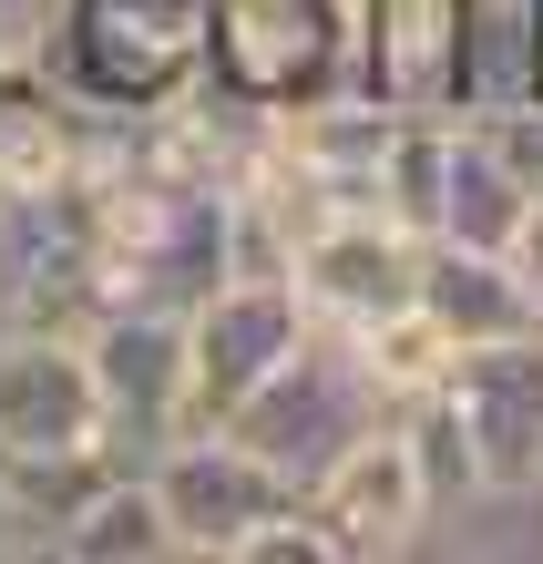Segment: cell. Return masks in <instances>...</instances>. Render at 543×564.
<instances>
[{
    "mask_svg": "<svg viewBox=\"0 0 543 564\" xmlns=\"http://www.w3.org/2000/svg\"><path fill=\"white\" fill-rule=\"evenodd\" d=\"M492 144L513 154V175L543 195V104H533V113H502V123H492Z\"/></svg>",
    "mask_w": 543,
    "mask_h": 564,
    "instance_id": "20",
    "label": "cell"
},
{
    "mask_svg": "<svg viewBox=\"0 0 543 564\" xmlns=\"http://www.w3.org/2000/svg\"><path fill=\"white\" fill-rule=\"evenodd\" d=\"M11 554H52V534H42V513L21 503V482L0 473V564H11Z\"/></svg>",
    "mask_w": 543,
    "mask_h": 564,
    "instance_id": "21",
    "label": "cell"
},
{
    "mask_svg": "<svg viewBox=\"0 0 543 564\" xmlns=\"http://www.w3.org/2000/svg\"><path fill=\"white\" fill-rule=\"evenodd\" d=\"M42 31H52V0H0V83L42 73Z\"/></svg>",
    "mask_w": 543,
    "mask_h": 564,
    "instance_id": "19",
    "label": "cell"
},
{
    "mask_svg": "<svg viewBox=\"0 0 543 564\" xmlns=\"http://www.w3.org/2000/svg\"><path fill=\"white\" fill-rule=\"evenodd\" d=\"M144 473H154L164 523H175V554H216V564L247 544L278 503H297V482L278 473V462H257L236 431H175Z\"/></svg>",
    "mask_w": 543,
    "mask_h": 564,
    "instance_id": "6",
    "label": "cell"
},
{
    "mask_svg": "<svg viewBox=\"0 0 543 564\" xmlns=\"http://www.w3.org/2000/svg\"><path fill=\"white\" fill-rule=\"evenodd\" d=\"M308 503L338 523V534H349L359 564H369V554H411V544H431V492H421L411 442H400V411H390L380 431H359V442L328 462V473L308 482Z\"/></svg>",
    "mask_w": 543,
    "mask_h": 564,
    "instance_id": "10",
    "label": "cell"
},
{
    "mask_svg": "<svg viewBox=\"0 0 543 564\" xmlns=\"http://www.w3.org/2000/svg\"><path fill=\"white\" fill-rule=\"evenodd\" d=\"M400 442H411V462H421L431 523H441V513H461L471 492H482V462H471V442H461V421H452V401H441V390L400 401Z\"/></svg>",
    "mask_w": 543,
    "mask_h": 564,
    "instance_id": "17",
    "label": "cell"
},
{
    "mask_svg": "<svg viewBox=\"0 0 543 564\" xmlns=\"http://www.w3.org/2000/svg\"><path fill=\"white\" fill-rule=\"evenodd\" d=\"M93 380H104V421L113 442H175L185 431V308H144V297H113L104 318L83 328Z\"/></svg>",
    "mask_w": 543,
    "mask_h": 564,
    "instance_id": "9",
    "label": "cell"
},
{
    "mask_svg": "<svg viewBox=\"0 0 543 564\" xmlns=\"http://www.w3.org/2000/svg\"><path fill=\"white\" fill-rule=\"evenodd\" d=\"M359 349H369V370H380L390 401H421V390H441V370L461 359V349H452V328H441L421 297H411V308H390V318H369V328H359Z\"/></svg>",
    "mask_w": 543,
    "mask_h": 564,
    "instance_id": "16",
    "label": "cell"
},
{
    "mask_svg": "<svg viewBox=\"0 0 543 564\" xmlns=\"http://www.w3.org/2000/svg\"><path fill=\"white\" fill-rule=\"evenodd\" d=\"M52 554L62 564H164L175 554V523H164V503H154V473L123 462L73 523H52Z\"/></svg>",
    "mask_w": 543,
    "mask_h": 564,
    "instance_id": "15",
    "label": "cell"
},
{
    "mask_svg": "<svg viewBox=\"0 0 543 564\" xmlns=\"http://www.w3.org/2000/svg\"><path fill=\"white\" fill-rule=\"evenodd\" d=\"M441 401H452L471 462H482V492H543V328L461 349L441 370Z\"/></svg>",
    "mask_w": 543,
    "mask_h": 564,
    "instance_id": "7",
    "label": "cell"
},
{
    "mask_svg": "<svg viewBox=\"0 0 543 564\" xmlns=\"http://www.w3.org/2000/svg\"><path fill=\"white\" fill-rule=\"evenodd\" d=\"M359 62V0H206V104L278 123L349 93Z\"/></svg>",
    "mask_w": 543,
    "mask_h": 564,
    "instance_id": "2",
    "label": "cell"
},
{
    "mask_svg": "<svg viewBox=\"0 0 543 564\" xmlns=\"http://www.w3.org/2000/svg\"><path fill=\"white\" fill-rule=\"evenodd\" d=\"M533 206H543V195L513 175V154L492 144V123H461V113H452V164H441V216H431V237H441V247H523Z\"/></svg>",
    "mask_w": 543,
    "mask_h": 564,
    "instance_id": "14",
    "label": "cell"
},
{
    "mask_svg": "<svg viewBox=\"0 0 543 564\" xmlns=\"http://www.w3.org/2000/svg\"><path fill=\"white\" fill-rule=\"evenodd\" d=\"M400 401L380 390V370H369V349H359V328H328V318H308L297 328V349L267 370L247 401H236L216 431H236L257 462H278V473L308 492L338 452L359 442V431H380Z\"/></svg>",
    "mask_w": 543,
    "mask_h": 564,
    "instance_id": "3",
    "label": "cell"
},
{
    "mask_svg": "<svg viewBox=\"0 0 543 564\" xmlns=\"http://www.w3.org/2000/svg\"><path fill=\"white\" fill-rule=\"evenodd\" d=\"M297 328H308V308L287 278H216L185 308V431H216L297 349Z\"/></svg>",
    "mask_w": 543,
    "mask_h": 564,
    "instance_id": "5",
    "label": "cell"
},
{
    "mask_svg": "<svg viewBox=\"0 0 543 564\" xmlns=\"http://www.w3.org/2000/svg\"><path fill=\"white\" fill-rule=\"evenodd\" d=\"M104 380H93L83 328H31L0 318V462H62V452H104Z\"/></svg>",
    "mask_w": 543,
    "mask_h": 564,
    "instance_id": "4",
    "label": "cell"
},
{
    "mask_svg": "<svg viewBox=\"0 0 543 564\" xmlns=\"http://www.w3.org/2000/svg\"><path fill=\"white\" fill-rule=\"evenodd\" d=\"M226 564H359V554H349V534H338V523L308 503V492H297V503H278L247 544L226 554Z\"/></svg>",
    "mask_w": 543,
    "mask_h": 564,
    "instance_id": "18",
    "label": "cell"
},
{
    "mask_svg": "<svg viewBox=\"0 0 543 564\" xmlns=\"http://www.w3.org/2000/svg\"><path fill=\"white\" fill-rule=\"evenodd\" d=\"M42 83L93 123L175 113L206 83V0H52Z\"/></svg>",
    "mask_w": 543,
    "mask_h": 564,
    "instance_id": "1",
    "label": "cell"
},
{
    "mask_svg": "<svg viewBox=\"0 0 543 564\" xmlns=\"http://www.w3.org/2000/svg\"><path fill=\"white\" fill-rule=\"evenodd\" d=\"M421 308L452 328V349H492V339H533L543 328V278L513 247H441L421 257Z\"/></svg>",
    "mask_w": 543,
    "mask_h": 564,
    "instance_id": "12",
    "label": "cell"
},
{
    "mask_svg": "<svg viewBox=\"0 0 543 564\" xmlns=\"http://www.w3.org/2000/svg\"><path fill=\"white\" fill-rule=\"evenodd\" d=\"M461 73V0H359V62L349 93L380 113H452Z\"/></svg>",
    "mask_w": 543,
    "mask_h": 564,
    "instance_id": "11",
    "label": "cell"
},
{
    "mask_svg": "<svg viewBox=\"0 0 543 564\" xmlns=\"http://www.w3.org/2000/svg\"><path fill=\"white\" fill-rule=\"evenodd\" d=\"M421 257L431 237H411L400 216H328L297 237V308L328 328H369L421 297Z\"/></svg>",
    "mask_w": 543,
    "mask_h": 564,
    "instance_id": "8",
    "label": "cell"
},
{
    "mask_svg": "<svg viewBox=\"0 0 543 564\" xmlns=\"http://www.w3.org/2000/svg\"><path fill=\"white\" fill-rule=\"evenodd\" d=\"M543 104V0H461V73H452V113L461 123H502Z\"/></svg>",
    "mask_w": 543,
    "mask_h": 564,
    "instance_id": "13",
    "label": "cell"
},
{
    "mask_svg": "<svg viewBox=\"0 0 543 564\" xmlns=\"http://www.w3.org/2000/svg\"><path fill=\"white\" fill-rule=\"evenodd\" d=\"M513 257H523V268L543 278V206H533V226H523V247H513Z\"/></svg>",
    "mask_w": 543,
    "mask_h": 564,
    "instance_id": "22",
    "label": "cell"
}]
</instances>
